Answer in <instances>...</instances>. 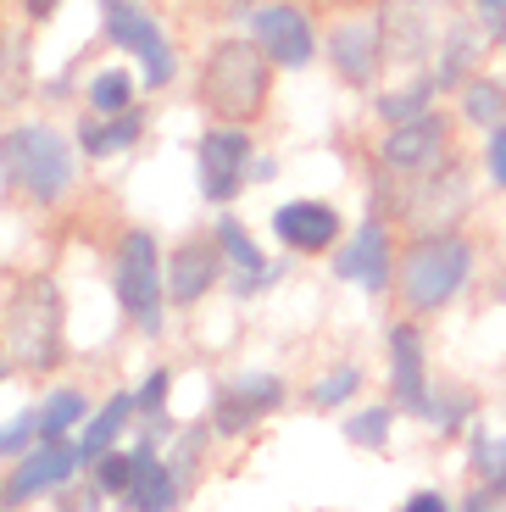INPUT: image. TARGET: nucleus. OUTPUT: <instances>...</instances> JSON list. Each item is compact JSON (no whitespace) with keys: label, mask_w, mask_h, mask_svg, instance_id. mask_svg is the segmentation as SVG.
<instances>
[{"label":"nucleus","mask_w":506,"mask_h":512,"mask_svg":"<svg viewBox=\"0 0 506 512\" xmlns=\"http://www.w3.org/2000/svg\"><path fill=\"white\" fill-rule=\"evenodd\" d=\"M78 145L51 117H6L0 123V190L34 212H62L78 195Z\"/></svg>","instance_id":"1"},{"label":"nucleus","mask_w":506,"mask_h":512,"mask_svg":"<svg viewBox=\"0 0 506 512\" xmlns=\"http://www.w3.org/2000/svg\"><path fill=\"white\" fill-rule=\"evenodd\" d=\"M195 106L206 112V123H245L256 128L273 112V90H279V67L273 56L256 45L251 34H212L201 62H195Z\"/></svg>","instance_id":"2"},{"label":"nucleus","mask_w":506,"mask_h":512,"mask_svg":"<svg viewBox=\"0 0 506 512\" xmlns=\"http://www.w3.org/2000/svg\"><path fill=\"white\" fill-rule=\"evenodd\" d=\"M479 273V240L468 229H429L401 234L395 251V301L406 318H440L445 307L462 301V290Z\"/></svg>","instance_id":"3"},{"label":"nucleus","mask_w":506,"mask_h":512,"mask_svg":"<svg viewBox=\"0 0 506 512\" xmlns=\"http://www.w3.org/2000/svg\"><path fill=\"white\" fill-rule=\"evenodd\" d=\"M0 351L17 373H56L67 362V301L56 273H17L0 301Z\"/></svg>","instance_id":"4"},{"label":"nucleus","mask_w":506,"mask_h":512,"mask_svg":"<svg viewBox=\"0 0 506 512\" xmlns=\"http://www.w3.org/2000/svg\"><path fill=\"white\" fill-rule=\"evenodd\" d=\"M473 167L468 156L429 179H390L367 167V212L390 218L401 234H429V229H462L473 212Z\"/></svg>","instance_id":"5"},{"label":"nucleus","mask_w":506,"mask_h":512,"mask_svg":"<svg viewBox=\"0 0 506 512\" xmlns=\"http://www.w3.org/2000/svg\"><path fill=\"white\" fill-rule=\"evenodd\" d=\"M112 295L134 334L156 340L167 329V312H173L167 307V245L156 229L128 223L112 240Z\"/></svg>","instance_id":"6"},{"label":"nucleus","mask_w":506,"mask_h":512,"mask_svg":"<svg viewBox=\"0 0 506 512\" xmlns=\"http://www.w3.org/2000/svg\"><path fill=\"white\" fill-rule=\"evenodd\" d=\"M462 123H456L451 106H434L423 117H406L373 134L367 145V167L373 173H390V179H429L440 167L462 162Z\"/></svg>","instance_id":"7"},{"label":"nucleus","mask_w":506,"mask_h":512,"mask_svg":"<svg viewBox=\"0 0 506 512\" xmlns=\"http://www.w3.org/2000/svg\"><path fill=\"white\" fill-rule=\"evenodd\" d=\"M95 6H101L106 45H112L123 62H134L145 95L173 90V78H178V45H173V34H167L151 12H145V0H95Z\"/></svg>","instance_id":"8"},{"label":"nucleus","mask_w":506,"mask_h":512,"mask_svg":"<svg viewBox=\"0 0 506 512\" xmlns=\"http://www.w3.org/2000/svg\"><path fill=\"white\" fill-rule=\"evenodd\" d=\"M323 62L340 78L345 90L373 95L390 78V51H384V23L373 6H356V12H334L323 23Z\"/></svg>","instance_id":"9"},{"label":"nucleus","mask_w":506,"mask_h":512,"mask_svg":"<svg viewBox=\"0 0 506 512\" xmlns=\"http://www.w3.org/2000/svg\"><path fill=\"white\" fill-rule=\"evenodd\" d=\"M256 128L245 123H206L195 140V184L212 212L234 206L256 184Z\"/></svg>","instance_id":"10"},{"label":"nucleus","mask_w":506,"mask_h":512,"mask_svg":"<svg viewBox=\"0 0 506 512\" xmlns=\"http://www.w3.org/2000/svg\"><path fill=\"white\" fill-rule=\"evenodd\" d=\"M245 34L273 56L279 73H306L323 62V17L312 0H256L245 6Z\"/></svg>","instance_id":"11"},{"label":"nucleus","mask_w":506,"mask_h":512,"mask_svg":"<svg viewBox=\"0 0 506 512\" xmlns=\"http://www.w3.org/2000/svg\"><path fill=\"white\" fill-rule=\"evenodd\" d=\"M284 401H290V384L267 368H245L234 379H223L212 390V407H206V429L217 440H245L251 429H262L267 418H279Z\"/></svg>","instance_id":"12"},{"label":"nucleus","mask_w":506,"mask_h":512,"mask_svg":"<svg viewBox=\"0 0 506 512\" xmlns=\"http://www.w3.org/2000/svg\"><path fill=\"white\" fill-rule=\"evenodd\" d=\"M384 373H390V401L401 418H429L434 407V373H429V329L423 318H390L384 323Z\"/></svg>","instance_id":"13"},{"label":"nucleus","mask_w":506,"mask_h":512,"mask_svg":"<svg viewBox=\"0 0 506 512\" xmlns=\"http://www.w3.org/2000/svg\"><path fill=\"white\" fill-rule=\"evenodd\" d=\"M395 251H401V240H395V223L379 218V212H362V218L345 229V240L334 245V279L340 284H356V290L367 295H384L395 290Z\"/></svg>","instance_id":"14"},{"label":"nucleus","mask_w":506,"mask_h":512,"mask_svg":"<svg viewBox=\"0 0 506 512\" xmlns=\"http://www.w3.org/2000/svg\"><path fill=\"white\" fill-rule=\"evenodd\" d=\"M273 240L284 245L290 256H334V245L345 240V212L323 195H295V201L273 206Z\"/></svg>","instance_id":"15"},{"label":"nucleus","mask_w":506,"mask_h":512,"mask_svg":"<svg viewBox=\"0 0 506 512\" xmlns=\"http://www.w3.org/2000/svg\"><path fill=\"white\" fill-rule=\"evenodd\" d=\"M217 284H223V251H217L212 229L173 240V251H167V307L173 312L201 307Z\"/></svg>","instance_id":"16"},{"label":"nucleus","mask_w":506,"mask_h":512,"mask_svg":"<svg viewBox=\"0 0 506 512\" xmlns=\"http://www.w3.org/2000/svg\"><path fill=\"white\" fill-rule=\"evenodd\" d=\"M78 474H84V462H78L73 440H39L34 451H23L12 462V474H6V507H28L39 496H56Z\"/></svg>","instance_id":"17"},{"label":"nucleus","mask_w":506,"mask_h":512,"mask_svg":"<svg viewBox=\"0 0 506 512\" xmlns=\"http://www.w3.org/2000/svg\"><path fill=\"white\" fill-rule=\"evenodd\" d=\"M212 240H217V251H223V284L240 295V301L262 295L267 284L279 279V268L267 262L262 240H256V234L245 229L240 218H234V206H223V212L212 218Z\"/></svg>","instance_id":"18"},{"label":"nucleus","mask_w":506,"mask_h":512,"mask_svg":"<svg viewBox=\"0 0 506 512\" xmlns=\"http://www.w3.org/2000/svg\"><path fill=\"white\" fill-rule=\"evenodd\" d=\"M490 56H495V45H490V34H484V23L468 12V6H462V12L445 17L429 73L440 78V90H445V95H456L473 73H479V67H490Z\"/></svg>","instance_id":"19"},{"label":"nucleus","mask_w":506,"mask_h":512,"mask_svg":"<svg viewBox=\"0 0 506 512\" xmlns=\"http://www.w3.org/2000/svg\"><path fill=\"white\" fill-rule=\"evenodd\" d=\"M145 134H151V112H145V101L134 106V112H117V117L78 112V123H73V145H78L84 162H112V156L140 151Z\"/></svg>","instance_id":"20"},{"label":"nucleus","mask_w":506,"mask_h":512,"mask_svg":"<svg viewBox=\"0 0 506 512\" xmlns=\"http://www.w3.org/2000/svg\"><path fill=\"white\" fill-rule=\"evenodd\" d=\"M134 457H140V474H134V490L123 496L128 512H178L184 507V496H190V485L173 474V462H167L162 446H151V440H134Z\"/></svg>","instance_id":"21"},{"label":"nucleus","mask_w":506,"mask_h":512,"mask_svg":"<svg viewBox=\"0 0 506 512\" xmlns=\"http://www.w3.org/2000/svg\"><path fill=\"white\" fill-rule=\"evenodd\" d=\"M434 106H445V90H440V78H434L429 67H423V73H395L367 95V112H373L379 128L406 123V117H423V112H434Z\"/></svg>","instance_id":"22"},{"label":"nucleus","mask_w":506,"mask_h":512,"mask_svg":"<svg viewBox=\"0 0 506 512\" xmlns=\"http://www.w3.org/2000/svg\"><path fill=\"white\" fill-rule=\"evenodd\" d=\"M128 423H140V401H134V390H112V396L101 401V407L89 412V423L73 435V451H78V462H101L106 451H117L123 446V435H128Z\"/></svg>","instance_id":"23"},{"label":"nucleus","mask_w":506,"mask_h":512,"mask_svg":"<svg viewBox=\"0 0 506 512\" xmlns=\"http://www.w3.org/2000/svg\"><path fill=\"white\" fill-rule=\"evenodd\" d=\"M451 112L462 123V134H495L506 123V73L501 67H479V73L451 95Z\"/></svg>","instance_id":"24"},{"label":"nucleus","mask_w":506,"mask_h":512,"mask_svg":"<svg viewBox=\"0 0 506 512\" xmlns=\"http://www.w3.org/2000/svg\"><path fill=\"white\" fill-rule=\"evenodd\" d=\"M39 95L34 73V45H28V23L6 28L0 23V117H23V106Z\"/></svg>","instance_id":"25"},{"label":"nucleus","mask_w":506,"mask_h":512,"mask_svg":"<svg viewBox=\"0 0 506 512\" xmlns=\"http://www.w3.org/2000/svg\"><path fill=\"white\" fill-rule=\"evenodd\" d=\"M145 95L140 73H134V62H117V67H95V73L84 78V95H78V112L89 117H117V112H134Z\"/></svg>","instance_id":"26"},{"label":"nucleus","mask_w":506,"mask_h":512,"mask_svg":"<svg viewBox=\"0 0 506 512\" xmlns=\"http://www.w3.org/2000/svg\"><path fill=\"white\" fill-rule=\"evenodd\" d=\"M89 412H95V401H89L78 384H56V390H45V396L34 401L39 440H73L78 429L89 423Z\"/></svg>","instance_id":"27"},{"label":"nucleus","mask_w":506,"mask_h":512,"mask_svg":"<svg viewBox=\"0 0 506 512\" xmlns=\"http://www.w3.org/2000/svg\"><path fill=\"white\" fill-rule=\"evenodd\" d=\"M395 418H401L395 401H362V407H351V412H345V423H340L345 446H356V451H390Z\"/></svg>","instance_id":"28"},{"label":"nucleus","mask_w":506,"mask_h":512,"mask_svg":"<svg viewBox=\"0 0 506 512\" xmlns=\"http://www.w3.org/2000/svg\"><path fill=\"white\" fill-rule=\"evenodd\" d=\"M468 468L479 479V490H490L495 501H506V435L473 423L468 429Z\"/></svg>","instance_id":"29"},{"label":"nucleus","mask_w":506,"mask_h":512,"mask_svg":"<svg viewBox=\"0 0 506 512\" xmlns=\"http://www.w3.org/2000/svg\"><path fill=\"white\" fill-rule=\"evenodd\" d=\"M362 390H367V368H362V362H334V368H323L312 379L306 401H312L317 412H345Z\"/></svg>","instance_id":"30"},{"label":"nucleus","mask_w":506,"mask_h":512,"mask_svg":"<svg viewBox=\"0 0 506 512\" xmlns=\"http://www.w3.org/2000/svg\"><path fill=\"white\" fill-rule=\"evenodd\" d=\"M440 435H468L473 423H479V401H473V390H456V384H434V407L429 418Z\"/></svg>","instance_id":"31"},{"label":"nucleus","mask_w":506,"mask_h":512,"mask_svg":"<svg viewBox=\"0 0 506 512\" xmlns=\"http://www.w3.org/2000/svg\"><path fill=\"white\" fill-rule=\"evenodd\" d=\"M84 474L95 479V490H101L106 501L123 507V496L134 490V474H140V457H134V446H117V451H106L101 462H89Z\"/></svg>","instance_id":"32"},{"label":"nucleus","mask_w":506,"mask_h":512,"mask_svg":"<svg viewBox=\"0 0 506 512\" xmlns=\"http://www.w3.org/2000/svg\"><path fill=\"white\" fill-rule=\"evenodd\" d=\"M34 446H39V418H34V407L0 423V462H17L23 451H34Z\"/></svg>","instance_id":"33"},{"label":"nucleus","mask_w":506,"mask_h":512,"mask_svg":"<svg viewBox=\"0 0 506 512\" xmlns=\"http://www.w3.org/2000/svg\"><path fill=\"white\" fill-rule=\"evenodd\" d=\"M479 167H484V184H490L495 195H506V123L479 140Z\"/></svg>","instance_id":"34"},{"label":"nucleus","mask_w":506,"mask_h":512,"mask_svg":"<svg viewBox=\"0 0 506 512\" xmlns=\"http://www.w3.org/2000/svg\"><path fill=\"white\" fill-rule=\"evenodd\" d=\"M473 17L484 23V34H490L495 56H506V0H462Z\"/></svg>","instance_id":"35"},{"label":"nucleus","mask_w":506,"mask_h":512,"mask_svg":"<svg viewBox=\"0 0 506 512\" xmlns=\"http://www.w3.org/2000/svg\"><path fill=\"white\" fill-rule=\"evenodd\" d=\"M62 12H67V0H17V17L28 28H51Z\"/></svg>","instance_id":"36"},{"label":"nucleus","mask_w":506,"mask_h":512,"mask_svg":"<svg viewBox=\"0 0 506 512\" xmlns=\"http://www.w3.org/2000/svg\"><path fill=\"white\" fill-rule=\"evenodd\" d=\"M395 512H456V501L445 496V490H434V485H423V490H412V496L401 501Z\"/></svg>","instance_id":"37"},{"label":"nucleus","mask_w":506,"mask_h":512,"mask_svg":"<svg viewBox=\"0 0 506 512\" xmlns=\"http://www.w3.org/2000/svg\"><path fill=\"white\" fill-rule=\"evenodd\" d=\"M456 512H506V501H495L490 490H479V485H473L468 496L456 501Z\"/></svg>","instance_id":"38"},{"label":"nucleus","mask_w":506,"mask_h":512,"mask_svg":"<svg viewBox=\"0 0 506 512\" xmlns=\"http://www.w3.org/2000/svg\"><path fill=\"white\" fill-rule=\"evenodd\" d=\"M273 173H279V162H273V156H256V179L267 184V179H273Z\"/></svg>","instance_id":"39"},{"label":"nucleus","mask_w":506,"mask_h":512,"mask_svg":"<svg viewBox=\"0 0 506 512\" xmlns=\"http://www.w3.org/2000/svg\"><path fill=\"white\" fill-rule=\"evenodd\" d=\"M6 373H17V368H12V357H6V351H0V379H6Z\"/></svg>","instance_id":"40"},{"label":"nucleus","mask_w":506,"mask_h":512,"mask_svg":"<svg viewBox=\"0 0 506 512\" xmlns=\"http://www.w3.org/2000/svg\"><path fill=\"white\" fill-rule=\"evenodd\" d=\"M0 507H6V479H0Z\"/></svg>","instance_id":"41"}]
</instances>
